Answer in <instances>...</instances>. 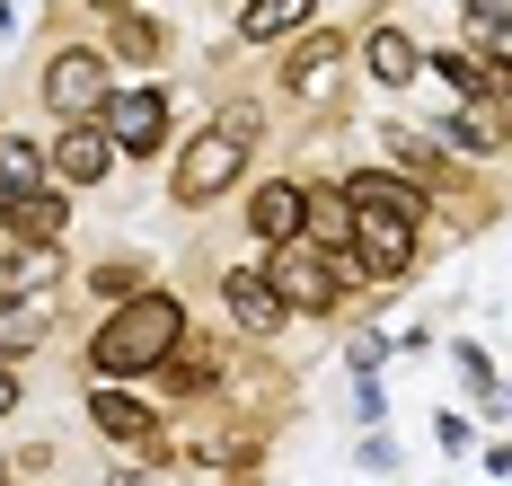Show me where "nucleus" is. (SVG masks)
Instances as JSON below:
<instances>
[{
  "label": "nucleus",
  "instance_id": "4",
  "mask_svg": "<svg viewBox=\"0 0 512 486\" xmlns=\"http://www.w3.org/2000/svg\"><path fill=\"white\" fill-rule=\"evenodd\" d=\"M98 124H106V142H115L124 160H151L159 142H168V98H159V89H106Z\"/></svg>",
  "mask_w": 512,
  "mask_h": 486
},
{
  "label": "nucleus",
  "instance_id": "5",
  "mask_svg": "<svg viewBox=\"0 0 512 486\" xmlns=\"http://www.w3.org/2000/svg\"><path fill=\"white\" fill-rule=\"evenodd\" d=\"M45 107L62 115V124H89V115L106 107V62L98 54H53L45 62Z\"/></svg>",
  "mask_w": 512,
  "mask_h": 486
},
{
  "label": "nucleus",
  "instance_id": "11",
  "mask_svg": "<svg viewBox=\"0 0 512 486\" xmlns=\"http://www.w3.org/2000/svg\"><path fill=\"white\" fill-rule=\"evenodd\" d=\"M248 221H256V239H265V248H292V239L309 230V186H292V177H283V186H256Z\"/></svg>",
  "mask_w": 512,
  "mask_h": 486
},
{
  "label": "nucleus",
  "instance_id": "19",
  "mask_svg": "<svg viewBox=\"0 0 512 486\" xmlns=\"http://www.w3.org/2000/svg\"><path fill=\"white\" fill-rule=\"evenodd\" d=\"M442 142H460V151H495V124H477V107L442 115Z\"/></svg>",
  "mask_w": 512,
  "mask_h": 486
},
{
  "label": "nucleus",
  "instance_id": "1",
  "mask_svg": "<svg viewBox=\"0 0 512 486\" xmlns=\"http://www.w3.org/2000/svg\"><path fill=\"white\" fill-rule=\"evenodd\" d=\"M186 345V310L168 301V292H133V301H115V319L89 336V372L98 380H142V372H159L168 354Z\"/></svg>",
  "mask_w": 512,
  "mask_h": 486
},
{
  "label": "nucleus",
  "instance_id": "26",
  "mask_svg": "<svg viewBox=\"0 0 512 486\" xmlns=\"http://www.w3.org/2000/svg\"><path fill=\"white\" fill-rule=\"evenodd\" d=\"M98 9H106V18H115V9H142V0H98Z\"/></svg>",
  "mask_w": 512,
  "mask_h": 486
},
{
  "label": "nucleus",
  "instance_id": "22",
  "mask_svg": "<svg viewBox=\"0 0 512 486\" xmlns=\"http://www.w3.org/2000/svg\"><path fill=\"white\" fill-rule=\"evenodd\" d=\"M380 363H389V336H354V372L371 380V372H380Z\"/></svg>",
  "mask_w": 512,
  "mask_h": 486
},
{
  "label": "nucleus",
  "instance_id": "25",
  "mask_svg": "<svg viewBox=\"0 0 512 486\" xmlns=\"http://www.w3.org/2000/svg\"><path fill=\"white\" fill-rule=\"evenodd\" d=\"M9 398H18V380H9V372H0V416H9Z\"/></svg>",
  "mask_w": 512,
  "mask_h": 486
},
{
  "label": "nucleus",
  "instance_id": "16",
  "mask_svg": "<svg viewBox=\"0 0 512 486\" xmlns=\"http://www.w3.org/2000/svg\"><path fill=\"white\" fill-rule=\"evenodd\" d=\"M309 27V0H248L239 9V36L248 45H283V36H301Z\"/></svg>",
  "mask_w": 512,
  "mask_h": 486
},
{
  "label": "nucleus",
  "instance_id": "18",
  "mask_svg": "<svg viewBox=\"0 0 512 486\" xmlns=\"http://www.w3.org/2000/svg\"><path fill=\"white\" fill-rule=\"evenodd\" d=\"M424 62H433V71H442V80L460 89L468 107H486V98H495V71H486V62H477V54H451V45H433V54H424Z\"/></svg>",
  "mask_w": 512,
  "mask_h": 486
},
{
  "label": "nucleus",
  "instance_id": "3",
  "mask_svg": "<svg viewBox=\"0 0 512 486\" xmlns=\"http://www.w3.org/2000/svg\"><path fill=\"white\" fill-rule=\"evenodd\" d=\"M239 168H248V142L239 133H195L186 142V160H177V204H212L221 186H239Z\"/></svg>",
  "mask_w": 512,
  "mask_h": 486
},
{
  "label": "nucleus",
  "instance_id": "23",
  "mask_svg": "<svg viewBox=\"0 0 512 486\" xmlns=\"http://www.w3.org/2000/svg\"><path fill=\"white\" fill-rule=\"evenodd\" d=\"M468 18H477V27H486V18H504V0H460Z\"/></svg>",
  "mask_w": 512,
  "mask_h": 486
},
{
  "label": "nucleus",
  "instance_id": "14",
  "mask_svg": "<svg viewBox=\"0 0 512 486\" xmlns=\"http://www.w3.org/2000/svg\"><path fill=\"white\" fill-rule=\"evenodd\" d=\"M106 54H115V62H133V71H151V62L168 54V36H159V18H151V9H115V27H106Z\"/></svg>",
  "mask_w": 512,
  "mask_h": 486
},
{
  "label": "nucleus",
  "instance_id": "10",
  "mask_svg": "<svg viewBox=\"0 0 512 486\" xmlns=\"http://www.w3.org/2000/svg\"><path fill=\"white\" fill-rule=\"evenodd\" d=\"M221 301H230V319L248 327V336H274V327L292 319V310H283V292L265 283V266H230V274H221Z\"/></svg>",
  "mask_w": 512,
  "mask_h": 486
},
{
  "label": "nucleus",
  "instance_id": "24",
  "mask_svg": "<svg viewBox=\"0 0 512 486\" xmlns=\"http://www.w3.org/2000/svg\"><path fill=\"white\" fill-rule=\"evenodd\" d=\"M486 71H495V98H512V62H486Z\"/></svg>",
  "mask_w": 512,
  "mask_h": 486
},
{
  "label": "nucleus",
  "instance_id": "9",
  "mask_svg": "<svg viewBox=\"0 0 512 486\" xmlns=\"http://www.w3.org/2000/svg\"><path fill=\"white\" fill-rule=\"evenodd\" d=\"M89 425H98L106 442H151L159 407H151V398H133L124 380H98V389H89Z\"/></svg>",
  "mask_w": 512,
  "mask_h": 486
},
{
  "label": "nucleus",
  "instance_id": "17",
  "mask_svg": "<svg viewBox=\"0 0 512 486\" xmlns=\"http://www.w3.org/2000/svg\"><path fill=\"white\" fill-rule=\"evenodd\" d=\"M27 186H53V168L36 142H18V133H0V195H27Z\"/></svg>",
  "mask_w": 512,
  "mask_h": 486
},
{
  "label": "nucleus",
  "instance_id": "6",
  "mask_svg": "<svg viewBox=\"0 0 512 486\" xmlns=\"http://www.w3.org/2000/svg\"><path fill=\"white\" fill-rule=\"evenodd\" d=\"M345 62H354V36H301L292 54H283V98H327L336 80H345Z\"/></svg>",
  "mask_w": 512,
  "mask_h": 486
},
{
  "label": "nucleus",
  "instance_id": "8",
  "mask_svg": "<svg viewBox=\"0 0 512 486\" xmlns=\"http://www.w3.org/2000/svg\"><path fill=\"white\" fill-rule=\"evenodd\" d=\"M62 221H71V186H27V195H0V230L9 239H62Z\"/></svg>",
  "mask_w": 512,
  "mask_h": 486
},
{
  "label": "nucleus",
  "instance_id": "21",
  "mask_svg": "<svg viewBox=\"0 0 512 486\" xmlns=\"http://www.w3.org/2000/svg\"><path fill=\"white\" fill-rule=\"evenodd\" d=\"M204 380H212L204 354H168V389H204Z\"/></svg>",
  "mask_w": 512,
  "mask_h": 486
},
{
  "label": "nucleus",
  "instance_id": "15",
  "mask_svg": "<svg viewBox=\"0 0 512 486\" xmlns=\"http://www.w3.org/2000/svg\"><path fill=\"white\" fill-rule=\"evenodd\" d=\"M53 336V292H36V301H0V354H36Z\"/></svg>",
  "mask_w": 512,
  "mask_h": 486
},
{
  "label": "nucleus",
  "instance_id": "20",
  "mask_svg": "<svg viewBox=\"0 0 512 486\" xmlns=\"http://www.w3.org/2000/svg\"><path fill=\"white\" fill-rule=\"evenodd\" d=\"M89 283H98L106 301H133V292H142V266H133V257H106V266L89 274Z\"/></svg>",
  "mask_w": 512,
  "mask_h": 486
},
{
  "label": "nucleus",
  "instance_id": "7",
  "mask_svg": "<svg viewBox=\"0 0 512 486\" xmlns=\"http://www.w3.org/2000/svg\"><path fill=\"white\" fill-rule=\"evenodd\" d=\"M53 186H71V195H80V186H98L106 168H115V142H106V124L98 115H89V124H62V142H53Z\"/></svg>",
  "mask_w": 512,
  "mask_h": 486
},
{
  "label": "nucleus",
  "instance_id": "2",
  "mask_svg": "<svg viewBox=\"0 0 512 486\" xmlns=\"http://www.w3.org/2000/svg\"><path fill=\"white\" fill-rule=\"evenodd\" d=\"M265 283L283 292V310H336V292H345V274L327 266V248H274L265 257Z\"/></svg>",
  "mask_w": 512,
  "mask_h": 486
},
{
  "label": "nucleus",
  "instance_id": "13",
  "mask_svg": "<svg viewBox=\"0 0 512 486\" xmlns=\"http://www.w3.org/2000/svg\"><path fill=\"white\" fill-rule=\"evenodd\" d=\"M362 71H371L380 89H407L415 71H424V54H415L407 27H371V36H362Z\"/></svg>",
  "mask_w": 512,
  "mask_h": 486
},
{
  "label": "nucleus",
  "instance_id": "12",
  "mask_svg": "<svg viewBox=\"0 0 512 486\" xmlns=\"http://www.w3.org/2000/svg\"><path fill=\"white\" fill-rule=\"evenodd\" d=\"M53 283H62V257H53L45 239H18V248L0 257V301H36Z\"/></svg>",
  "mask_w": 512,
  "mask_h": 486
}]
</instances>
